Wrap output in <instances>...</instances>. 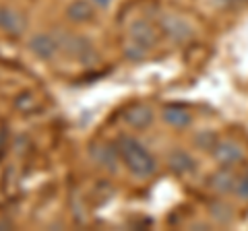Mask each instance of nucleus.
Returning a JSON list of instances; mask_svg holds the SVG:
<instances>
[{
  "instance_id": "1",
  "label": "nucleus",
  "mask_w": 248,
  "mask_h": 231,
  "mask_svg": "<svg viewBox=\"0 0 248 231\" xmlns=\"http://www.w3.org/2000/svg\"><path fill=\"white\" fill-rule=\"evenodd\" d=\"M118 153H120V161L124 163V167L128 169L135 178H149L157 169V161L149 153V149L145 147L141 141H137L135 136L122 134L118 138Z\"/></svg>"
},
{
  "instance_id": "2",
  "label": "nucleus",
  "mask_w": 248,
  "mask_h": 231,
  "mask_svg": "<svg viewBox=\"0 0 248 231\" xmlns=\"http://www.w3.org/2000/svg\"><path fill=\"white\" fill-rule=\"evenodd\" d=\"M211 153H213V159L221 167H232V169L246 159L244 147L238 141H234V138H223V141L219 138Z\"/></svg>"
},
{
  "instance_id": "3",
  "label": "nucleus",
  "mask_w": 248,
  "mask_h": 231,
  "mask_svg": "<svg viewBox=\"0 0 248 231\" xmlns=\"http://www.w3.org/2000/svg\"><path fill=\"white\" fill-rule=\"evenodd\" d=\"M159 29L164 31L166 37H170L176 43H184L192 37V27L180 14H161L159 19Z\"/></svg>"
},
{
  "instance_id": "4",
  "label": "nucleus",
  "mask_w": 248,
  "mask_h": 231,
  "mask_svg": "<svg viewBox=\"0 0 248 231\" xmlns=\"http://www.w3.org/2000/svg\"><path fill=\"white\" fill-rule=\"evenodd\" d=\"M128 33H130V42L147 52L157 42V31H155V27L147 19H135L128 27Z\"/></svg>"
},
{
  "instance_id": "5",
  "label": "nucleus",
  "mask_w": 248,
  "mask_h": 231,
  "mask_svg": "<svg viewBox=\"0 0 248 231\" xmlns=\"http://www.w3.org/2000/svg\"><path fill=\"white\" fill-rule=\"evenodd\" d=\"M236 180H238V175L232 172V167H221L219 165L217 172H213L211 175H209L207 186H209V190H211V192H215V194L228 196V194H234Z\"/></svg>"
},
{
  "instance_id": "6",
  "label": "nucleus",
  "mask_w": 248,
  "mask_h": 231,
  "mask_svg": "<svg viewBox=\"0 0 248 231\" xmlns=\"http://www.w3.org/2000/svg\"><path fill=\"white\" fill-rule=\"evenodd\" d=\"M29 50L35 58L50 60L54 54L58 52V42H56V37L50 35V33H35L29 40Z\"/></svg>"
},
{
  "instance_id": "7",
  "label": "nucleus",
  "mask_w": 248,
  "mask_h": 231,
  "mask_svg": "<svg viewBox=\"0 0 248 231\" xmlns=\"http://www.w3.org/2000/svg\"><path fill=\"white\" fill-rule=\"evenodd\" d=\"M122 118L128 126H133L137 130H143L153 122V112H151V107H147L143 103H135V105H130V107L124 110Z\"/></svg>"
},
{
  "instance_id": "8",
  "label": "nucleus",
  "mask_w": 248,
  "mask_h": 231,
  "mask_svg": "<svg viewBox=\"0 0 248 231\" xmlns=\"http://www.w3.org/2000/svg\"><path fill=\"white\" fill-rule=\"evenodd\" d=\"M161 118L172 128H188L192 124V114L186 110L184 105H178V103L166 105L164 110H161Z\"/></svg>"
},
{
  "instance_id": "9",
  "label": "nucleus",
  "mask_w": 248,
  "mask_h": 231,
  "mask_svg": "<svg viewBox=\"0 0 248 231\" xmlns=\"http://www.w3.org/2000/svg\"><path fill=\"white\" fill-rule=\"evenodd\" d=\"M168 165L170 169L176 173V175H190L197 172V161L192 155H188L186 151H174L168 159Z\"/></svg>"
},
{
  "instance_id": "10",
  "label": "nucleus",
  "mask_w": 248,
  "mask_h": 231,
  "mask_svg": "<svg viewBox=\"0 0 248 231\" xmlns=\"http://www.w3.org/2000/svg\"><path fill=\"white\" fill-rule=\"evenodd\" d=\"M0 29H2L4 33L19 35L21 31H25V19H23L17 11L0 6Z\"/></svg>"
},
{
  "instance_id": "11",
  "label": "nucleus",
  "mask_w": 248,
  "mask_h": 231,
  "mask_svg": "<svg viewBox=\"0 0 248 231\" xmlns=\"http://www.w3.org/2000/svg\"><path fill=\"white\" fill-rule=\"evenodd\" d=\"M68 43H71V54L77 60H81L83 64H89V62H93V60L97 58L95 50H93V43L89 40H85V37H79V35L71 37Z\"/></svg>"
},
{
  "instance_id": "12",
  "label": "nucleus",
  "mask_w": 248,
  "mask_h": 231,
  "mask_svg": "<svg viewBox=\"0 0 248 231\" xmlns=\"http://www.w3.org/2000/svg\"><path fill=\"white\" fill-rule=\"evenodd\" d=\"M93 157L102 167L110 169V172H116L118 169V161H120V153L118 147H112V144H104V147L93 149Z\"/></svg>"
},
{
  "instance_id": "13",
  "label": "nucleus",
  "mask_w": 248,
  "mask_h": 231,
  "mask_svg": "<svg viewBox=\"0 0 248 231\" xmlns=\"http://www.w3.org/2000/svg\"><path fill=\"white\" fill-rule=\"evenodd\" d=\"M66 17L75 23H87L93 19V6L91 0H73L66 6Z\"/></svg>"
},
{
  "instance_id": "14",
  "label": "nucleus",
  "mask_w": 248,
  "mask_h": 231,
  "mask_svg": "<svg viewBox=\"0 0 248 231\" xmlns=\"http://www.w3.org/2000/svg\"><path fill=\"white\" fill-rule=\"evenodd\" d=\"M209 215L217 221V223H223V225H228L234 219V211H232V206L228 202H223V200H215V202H209Z\"/></svg>"
},
{
  "instance_id": "15",
  "label": "nucleus",
  "mask_w": 248,
  "mask_h": 231,
  "mask_svg": "<svg viewBox=\"0 0 248 231\" xmlns=\"http://www.w3.org/2000/svg\"><path fill=\"white\" fill-rule=\"evenodd\" d=\"M217 141H219V138H217V134L211 132V130H203V132H199L195 136V144L199 149H203V151H213Z\"/></svg>"
},
{
  "instance_id": "16",
  "label": "nucleus",
  "mask_w": 248,
  "mask_h": 231,
  "mask_svg": "<svg viewBox=\"0 0 248 231\" xmlns=\"http://www.w3.org/2000/svg\"><path fill=\"white\" fill-rule=\"evenodd\" d=\"M234 196L240 200V202H248V169L238 175L236 188H234Z\"/></svg>"
},
{
  "instance_id": "17",
  "label": "nucleus",
  "mask_w": 248,
  "mask_h": 231,
  "mask_svg": "<svg viewBox=\"0 0 248 231\" xmlns=\"http://www.w3.org/2000/svg\"><path fill=\"white\" fill-rule=\"evenodd\" d=\"M93 6H99V9H108L112 4V0H91Z\"/></svg>"
}]
</instances>
